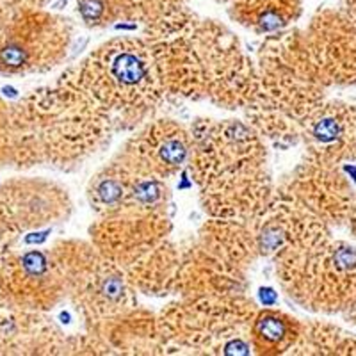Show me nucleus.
Instances as JSON below:
<instances>
[{
    "label": "nucleus",
    "instance_id": "1",
    "mask_svg": "<svg viewBox=\"0 0 356 356\" xmlns=\"http://www.w3.org/2000/svg\"><path fill=\"white\" fill-rule=\"evenodd\" d=\"M168 97L209 102L227 111L248 106L255 93V59L225 24L170 4L143 29Z\"/></svg>",
    "mask_w": 356,
    "mask_h": 356
},
{
    "label": "nucleus",
    "instance_id": "2",
    "mask_svg": "<svg viewBox=\"0 0 356 356\" xmlns=\"http://www.w3.org/2000/svg\"><path fill=\"white\" fill-rule=\"evenodd\" d=\"M11 166H50L57 171L82 168L116 132L72 68L11 106Z\"/></svg>",
    "mask_w": 356,
    "mask_h": 356
},
{
    "label": "nucleus",
    "instance_id": "3",
    "mask_svg": "<svg viewBox=\"0 0 356 356\" xmlns=\"http://www.w3.org/2000/svg\"><path fill=\"white\" fill-rule=\"evenodd\" d=\"M187 171L209 218L253 221L275 193L267 141L244 120L203 118L191 125Z\"/></svg>",
    "mask_w": 356,
    "mask_h": 356
},
{
    "label": "nucleus",
    "instance_id": "4",
    "mask_svg": "<svg viewBox=\"0 0 356 356\" xmlns=\"http://www.w3.org/2000/svg\"><path fill=\"white\" fill-rule=\"evenodd\" d=\"M255 68V93L244 107L246 122L275 146L298 145L328 89L312 63L303 31L289 27L264 36Z\"/></svg>",
    "mask_w": 356,
    "mask_h": 356
},
{
    "label": "nucleus",
    "instance_id": "5",
    "mask_svg": "<svg viewBox=\"0 0 356 356\" xmlns=\"http://www.w3.org/2000/svg\"><path fill=\"white\" fill-rule=\"evenodd\" d=\"M72 70L116 132L148 122L168 98L145 36L111 38Z\"/></svg>",
    "mask_w": 356,
    "mask_h": 356
},
{
    "label": "nucleus",
    "instance_id": "6",
    "mask_svg": "<svg viewBox=\"0 0 356 356\" xmlns=\"http://www.w3.org/2000/svg\"><path fill=\"white\" fill-rule=\"evenodd\" d=\"M168 212H120L98 216L89 241L122 269L138 294H175L180 248L171 239Z\"/></svg>",
    "mask_w": 356,
    "mask_h": 356
},
{
    "label": "nucleus",
    "instance_id": "7",
    "mask_svg": "<svg viewBox=\"0 0 356 356\" xmlns=\"http://www.w3.org/2000/svg\"><path fill=\"white\" fill-rule=\"evenodd\" d=\"M260 259L250 221L209 218L180 248L175 294L180 298L246 294Z\"/></svg>",
    "mask_w": 356,
    "mask_h": 356
},
{
    "label": "nucleus",
    "instance_id": "8",
    "mask_svg": "<svg viewBox=\"0 0 356 356\" xmlns=\"http://www.w3.org/2000/svg\"><path fill=\"white\" fill-rule=\"evenodd\" d=\"M259 307L248 294L180 298L157 314L166 355L246 356Z\"/></svg>",
    "mask_w": 356,
    "mask_h": 356
},
{
    "label": "nucleus",
    "instance_id": "9",
    "mask_svg": "<svg viewBox=\"0 0 356 356\" xmlns=\"http://www.w3.org/2000/svg\"><path fill=\"white\" fill-rule=\"evenodd\" d=\"M280 289L289 300L310 314L356 319V246L333 239L273 259Z\"/></svg>",
    "mask_w": 356,
    "mask_h": 356
},
{
    "label": "nucleus",
    "instance_id": "10",
    "mask_svg": "<svg viewBox=\"0 0 356 356\" xmlns=\"http://www.w3.org/2000/svg\"><path fill=\"white\" fill-rule=\"evenodd\" d=\"M50 253L61 276L65 300L82 317L86 332H98L138 305V291L91 241H57Z\"/></svg>",
    "mask_w": 356,
    "mask_h": 356
},
{
    "label": "nucleus",
    "instance_id": "11",
    "mask_svg": "<svg viewBox=\"0 0 356 356\" xmlns=\"http://www.w3.org/2000/svg\"><path fill=\"white\" fill-rule=\"evenodd\" d=\"M75 25L41 9L15 13L0 33V75L25 77L52 72L65 63Z\"/></svg>",
    "mask_w": 356,
    "mask_h": 356
},
{
    "label": "nucleus",
    "instance_id": "12",
    "mask_svg": "<svg viewBox=\"0 0 356 356\" xmlns=\"http://www.w3.org/2000/svg\"><path fill=\"white\" fill-rule=\"evenodd\" d=\"M0 241V303L49 314L65 301V287L50 250Z\"/></svg>",
    "mask_w": 356,
    "mask_h": 356
},
{
    "label": "nucleus",
    "instance_id": "13",
    "mask_svg": "<svg viewBox=\"0 0 356 356\" xmlns=\"http://www.w3.org/2000/svg\"><path fill=\"white\" fill-rule=\"evenodd\" d=\"M86 196L97 216L168 212L171 202L168 180L138 170L118 152L91 177Z\"/></svg>",
    "mask_w": 356,
    "mask_h": 356
},
{
    "label": "nucleus",
    "instance_id": "14",
    "mask_svg": "<svg viewBox=\"0 0 356 356\" xmlns=\"http://www.w3.org/2000/svg\"><path fill=\"white\" fill-rule=\"evenodd\" d=\"M276 191L294 200L330 228L348 225L356 198L355 187L342 170V164L305 157L276 184Z\"/></svg>",
    "mask_w": 356,
    "mask_h": 356
},
{
    "label": "nucleus",
    "instance_id": "15",
    "mask_svg": "<svg viewBox=\"0 0 356 356\" xmlns=\"http://www.w3.org/2000/svg\"><path fill=\"white\" fill-rule=\"evenodd\" d=\"M303 36L326 88L356 84V25L344 9L317 11L303 29Z\"/></svg>",
    "mask_w": 356,
    "mask_h": 356
},
{
    "label": "nucleus",
    "instance_id": "16",
    "mask_svg": "<svg viewBox=\"0 0 356 356\" xmlns=\"http://www.w3.org/2000/svg\"><path fill=\"white\" fill-rule=\"evenodd\" d=\"M193 150L191 127L171 118H150L134 129V134L120 146L130 164L159 178H173L189 164Z\"/></svg>",
    "mask_w": 356,
    "mask_h": 356
},
{
    "label": "nucleus",
    "instance_id": "17",
    "mask_svg": "<svg viewBox=\"0 0 356 356\" xmlns=\"http://www.w3.org/2000/svg\"><path fill=\"white\" fill-rule=\"evenodd\" d=\"M0 205L13 239L66 221L73 209L66 187L44 178H13L6 182L0 187Z\"/></svg>",
    "mask_w": 356,
    "mask_h": 356
},
{
    "label": "nucleus",
    "instance_id": "18",
    "mask_svg": "<svg viewBox=\"0 0 356 356\" xmlns=\"http://www.w3.org/2000/svg\"><path fill=\"white\" fill-rule=\"evenodd\" d=\"M250 222L260 259L271 260L287 250L319 243L330 237L333 230L294 200L276 191V187L271 202Z\"/></svg>",
    "mask_w": 356,
    "mask_h": 356
},
{
    "label": "nucleus",
    "instance_id": "19",
    "mask_svg": "<svg viewBox=\"0 0 356 356\" xmlns=\"http://www.w3.org/2000/svg\"><path fill=\"white\" fill-rule=\"evenodd\" d=\"M305 159L346 164L356 159V104L328 100L312 114L301 130Z\"/></svg>",
    "mask_w": 356,
    "mask_h": 356
},
{
    "label": "nucleus",
    "instance_id": "20",
    "mask_svg": "<svg viewBox=\"0 0 356 356\" xmlns=\"http://www.w3.org/2000/svg\"><path fill=\"white\" fill-rule=\"evenodd\" d=\"M97 335L111 353L123 355H166L159 330L157 314L136 305L122 316L106 323Z\"/></svg>",
    "mask_w": 356,
    "mask_h": 356
},
{
    "label": "nucleus",
    "instance_id": "21",
    "mask_svg": "<svg viewBox=\"0 0 356 356\" xmlns=\"http://www.w3.org/2000/svg\"><path fill=\"white\" fill-rule=\"evenodd\" d=\"M168 6L164 0H75L79 20L93 31L109 27L145 29Z\"/></svg>",
    "mask_w": 356,
    "mask_h": 356
},
{
    "label": "nucleus",
    "instance_id": "22",
    "mask_svg": "<svg viewBox=\"0 0 356 356\" xmlns=\"http://www.w3.org/2000/svg\"><path fill=\"white\" fill-rule=\"evenodd\" d=\"M234 22L257 36L292 27L303 13V0H234L228 4Z\"/></svg>",
    "mask_w": 356,
    "mask_h": 356
},
{
    "label": "nucleus",
    "instance_id": "23",
    "mask_svg": "<svg viewBox=\"0 0 356 356\" xmlns=\"http://www.w3.org/2000/svg\"><path fill=\"white\" fill-rule=\"evenodd\" d=\"M303 321L276 308H259L250 326L255 355H287L301 335Z\"/></svg>",
    "mask_w": 356,
    "mask_h": 356
},
{
    "label": "nucleus",
    "instance_id": "24",
    "mask_svg": "<svg viewBox=\"0 0 356 356\" xmlns=\"http://www.w3.org/2000/svg\"><path fill=\"white\" fill-rule=\"evenodd\" d=\"M291 355H356V337L326 321H307Z\"/></svg>",
    "mask_w": 356,
    "mask_h": 356
},
{
    "label": "nucleus",
    "instance_id": "25",
    "mask_svg": "<svg viewBox=\"0 0 356 356\" xmlns=\"http://www.w3.org/2000/svg\"><path fill=\"white\" fill-rule=\"evenodd\" d=\"M13 130L11 106L0 98V166H11Z\"/></svg>",
    "mask_w": 356,
    "mask_h": 356
},
{
    "label": "nucleus",
    "instance_id": "26",
    "mask_svg": "<svg viewBox=\"0 0 356 356\" xmlns=\"http://www.w3.org/2000/svg\"><path fill=\"white\" fill-rule=\"evenodd\" d=\"M0 2L8 6L13 13H18L25 9H41L49 6L52 0H0Z\"/></svg>",
    "mask_w": 356,
    "mask_h": 356
},
{
    "label": "nucleus",
    "instance_id": "27",
    "mask_svg": "<svg viewBox=\"0 0 356 356\" xmlns=\"http://www.w3.org/2000/svg\"><path fill=\"white\" fill-rule=\"evenodd\" d=\"M13 15H15V13H13L8 6L0 2V33L4 31V27L8 25V22L11 20Z\"/></svg>",
    "mask_w": 356,
    "mask_h": 356
},
{
    "label": "nucleus",
    "instance_id": "28",
    "mask_svg": "<svg viewBox=\"0 0 356 356\" xmlns=\"http://www.w3.org/2000/svg\"><path fill=\"white\" fill-rule=\"evenodd\" d=\"M168 4H186L187 0H164Z\"/></svg>",
    "mask_w": 356,
    "mask_h": 356
},
{
    "label": "nucleus",
    "instance_id": "29",
    "mask_svg": "<svg viewBox=\"0 0 356 356\" xmlns=\"http://www.w3.org/2000/svg\"><path fill=\"white\" fill-rule=\"evenodd\" d=\"M355 162H356V159H355Z\"/></svg>",
    "mask_w": 356,
    "mask_h": 356
},
{
    "label": "nucleus",
    "instance_id": "30",
    "mask_svg": "<svg viewBox=\"0 0 356 356\" xmlns=\"http://www.w3.org/2000/svg\"><path fill=\"white\" fill-rule=\"evenodd\" d=\"M355 25H356V24H355Z\"/></svg>",
    "mask_w": 356,
    "mask_h": 356
}]
</instances>
